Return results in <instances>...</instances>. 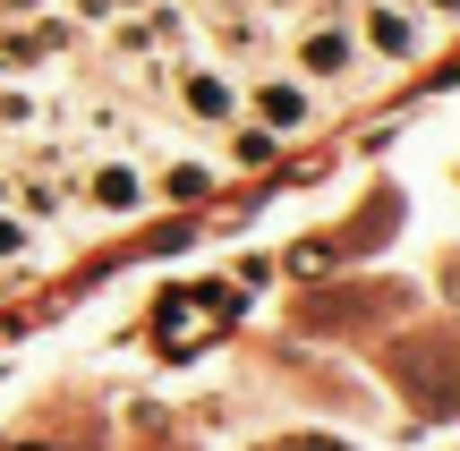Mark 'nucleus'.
I'll list each match as a JSON object with an SVG mask.
<instances>
[{"mask_svg":"<svg viewBox=\"0 0 460 451\" xmlns=\"http://www.w3.org/2000/svg\"><path fill=\"white\" fill-rule=\"evenodd\" d=\"M171 102H180L197 128H230V119H239V85H230L222 60H188V68H171Z\"/></svg>","mask_w":460,"mask_h":451,"instance_id":"nucleus-1","label":"nucleus"},{"mask_svg":"<svg viewBox=\"0 0 460 451\" xmlns=\"http://www.w3.org/2000/svg\"><path fill=\"white\" fill-rule=\"evenodd\" d=\"M358 43L376 51L384 68H410L418 51H427V26H418V9H401V0H367L358 9Z\"/></svg>","mask_w":460,"mask_h":451,"instance_id":"nucleus-2","label":"nucleus"},{"mask_svg":"<svg viewBox=\"0 0 460 451\" xmlns=\"http://www.w3.org/2000/svg\"><path fill=\"white\" fill-rule=\"evenodd\" d=\"M222 316H230L222 290H205V299H171L163 316H154V341H163V350H197V333H205V324H222Z\"/></svg>","mask_w":460,"mask_h":451,"instance_id":"nucleus-3","label":"nucleus"},{"mask_svg":"<svg viewBox=\"0 0 460 451\" xmlns=\"http://www.w3.org/2000/svg\"><path fill=\"white\" fill-rule=\"evenodd\" d=\"M298 68L307 77H358V34L349 26H307L298 34Z\"/></svg>","mask_w":460,"mask_h":451,"instance_id":"nucleus-4","label":"nucleus"},{"mask_svg":"<svg viewBox=\"0 0 460 451\" xmlns=\"http://www.w3.org/2000/svg\"><path fill=\"white\" fill-rule=\"evenodd\" d=\"M307 111H315L307 77H264L256 85V119H264V128H307Z\"/></svg>","mask_w":460,"mask_h":451,"instance_id":"nucleus-5","label":"nucleus"},{"mask_svg":"<svg viewBox=\"0 0 460 451\" xmlns=\"http://www.w3.org/2000/svg\"><path fill=\"white\" fill-rule=\"evenodd\" d=\"M264 43H273V26H264V17H247V9L214 17V51H222V60H264Z\"/></svg>","mask_w":460,"mask_h":451,"instance_id":"nucleus-6","label":"nucleus"},{"mask_svg":"<svg viewBox=\"0 0 460 451\" xmlns=\"http://www.w3.org/2000/svg\"><path fill=\"white\" fill-rule=\"evenodd\" d=\"M43 60V34H34V17L26 26H0V77H17V68H34Z\"/></svg>","mask_w":460,"mask_h":451,"instance_id":"nucleus-7","label":"nucleus"},{"mask_svg":"<svg viewBox=\"0 0 460 451\" xmlns=\"http://www.w3.org/2000/svg\"><path fill=\"white\" fill-rule=\"evenodd\" d=\"M85 187H94V204H119V213L137 204V170H119V162H102V170H94Z\"/></svg>","mask_w":460,"mask_h":451,"instance_id":"nucleus-8","label":"nucleus"},{"mask_svg":"<svg viewBox=\"0 0 460 451\" xmlns=\"http://www.w3.org/2000/svg\"><path fill=\"white\" fill-rule=\"evenodd\" d=\"M230 162H239V170H264V162H273V128H247V136H230Z\"/></svg>","mask_w":460,"mask_h":451,"instance_id":"nucleus-9","label":"nucleus"},{"mask_svg":"<svg viewBox=\"0 0 460 451\" xmlns=\"http://www.w3.org/2000/svg\"><path fill=\"white\" fill-rule=\"evenodd\" d=\"M34 111H43V102H34L26 85H0V128H34Z\"/></svg>","mask_w":460,"mask_h":451,"instance_id":"nucleus-10","label":"nucleus"},{"mask_svg":"<svg viewBox=\"0 0 460 451\" xmlns=\"http://www.w3.org/2000/svg\"><path fill=\"white\" fill-rule=\"evenodd\" d=\"M17 204H26L34 221H51V213H60V187H51V179H17Z\"/></svg>","mask_w":460,"mask_h":451,"instance_id":"nucleus-11","label":"nucleus"},{"mask_svg":"<svg viewBox=\"0 0 460 451\" xmlns=\"http://www.w3.org/2000/svg\"><path fill=\"white\" fill-rule=\"evenodd\" d=\"M51 0H0V26H26V17H43Z\"/></svg>","mask_w":460,"mask_h":451,"instance_id":"nucleus-12","label":"nucleus"},{"mask_svg":"<svg viewBox=\"0 0 460 451\" xmlns=\"http://www.w3.org/2000/svg\"><path fill=\"white\" fill-rule=\"evenodd\" d=\"M17 247H26V221H17L9 204H0V256H17Z\"/></svg>","mask_w":460,"mask_h":451,"instance_id":"nucleus-13","label":"nucleus"},{"mask_svg":"<svg viewBox=\"0 0 460 451\" xmlns=\"http://www.w3.org/2000/svg\"><path fill=\"white\" fill-rule=\"evenodd\" d=\"M418 9H435V17H460V0H418Z\"/></svg>","mask_w":460,"mask_h":451,"instance_id":"nucleus-14","label":"nucleus"},{"mask_svg":"<svg viewBox=\"0 0 460 451\" xmlns=\"http://www.w3.org/2000/svg\"><path fill=\"white\" fill-rule=\"evenodd\" d=\"M281 451H332V443H281Z\"/></svg>","mask_w":460,"mask_h":451,"instance_id":"nucleus-15","label":"nucleus"},{"mask_svg":"<svg viewBox=\"0 0 460 451\" xmlns=\"http://www.w3.org/2000/svg\"><path fill=\"white\" fill-rule=\"evenodd\" d=\"M256 9H290V0H256Z\"/></svg>","mask_w":460,"mask_h":451,"instance_id":"nucleus-16","label":"nucleus"}]
</instances>
